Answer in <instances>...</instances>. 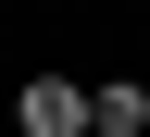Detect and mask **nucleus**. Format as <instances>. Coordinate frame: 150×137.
I'll use <instances>...</instances> for the list:
<instances>
[{
	"label": "nucleus",
	"mask_w": 150,
	"mask_h": 137,
	"mask_svg": "<svg viewBox=\"0 0 150 137\" xmlns=\"http://www.w3.org/2000/svg\"><path fill=\"white\" fill-rule=\"evenodd\" d=\"M13 125H25V137H100V87H75V75H25V87H13Z\"/></svg>",
	"instance_id": "1"
},
{
	"label": "nucleus",
	"mask_w": 150,
	"mask_h": 137,
	"mask_svg": "<svg viewBox=\"0 0 150 137\" xmlns=\"http://www.w3.org/2000/svg\"><path fill=\"white\" fill-rule=\"evenodd\" d=\"M100 137H150V87H138V75L100 87Z\"/></svg>",
	"instance_id": "2"
}]
</instances>
